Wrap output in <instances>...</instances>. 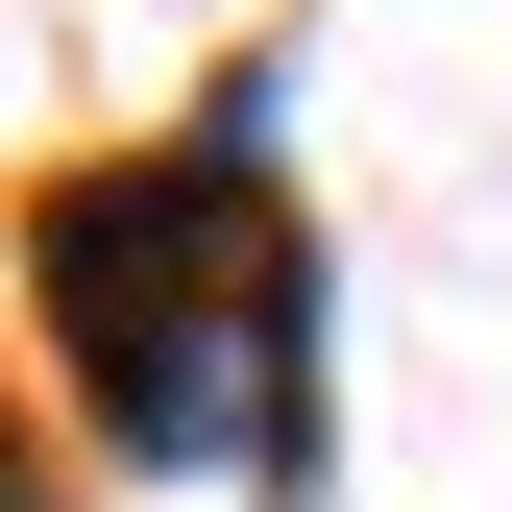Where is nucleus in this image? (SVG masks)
Returning <instances> with one entry per match:
<instances>
[{
	"label": "nucleus",
	"mask_w": 512,
	"mask_h": 512,
	"mask_svg": "<svg viewBox=\"0 0 512 512\" xmlns=\"http://www.w3.org/2000/svg\"><path fill=\"white\" fill-rule=\"evenodd\" d=\"M49 317H74V366H98V415L147 439V464H269V415L244 391H293V342H317V293H293V244L269 196H244V122L220 147H171V171H98V196H49Z\"/></svg>",
	"instance_id": "nucleus-1"
}]
</instances>
